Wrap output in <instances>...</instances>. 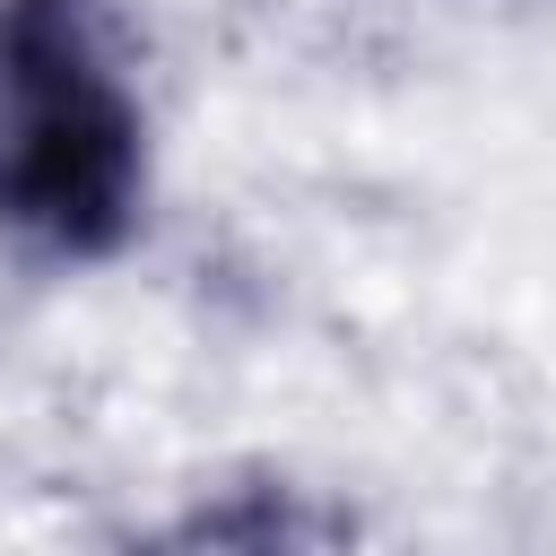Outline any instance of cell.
Segmentation results:
<instances>
[{
    "mask_svg": "<svg viewBox=\"0 0 556 556\" xmlns=\"http://www.w3.org/2000/svg\"><path fill=\"white\" fill-rule=\"evenodd\" d=\"M139 191V122L122 87L96 70L70 0H9L0 17V217L61 243L104 252L130 226Z\"/></svg>",
    "mask_w": 556,
    "mask_h": 556,
    "instance_id": "obj_1",
    "label": "cell"
}]
</instances>
